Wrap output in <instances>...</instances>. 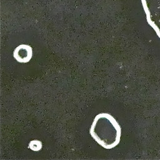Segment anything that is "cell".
<instances>
[{"instance_id":"obj_3","label":"cell","mask_w":160,"mask_h":160,"mask_svg":"<svg viewBox=\"0 0 160 160\" xmlns=\"http://www.w3.org/2000/svg\"><path fill=\"white\" fill-rule=\"evenodd\" d=\"M29 148L32 151H39L42 148V143L41 141L38 140H33L29 143Z\"/></svg>"},{"instance_id":"obj_2","label":"cell","mask_w":160,"mask_h":160,"mask_svg":"<svg viewBox=\"0 0 160 160\" xmlns=\"http://www.w3.org/2000/svg\"><path fill=\"white\" fill-rule=\"evenodd\" d=\"M13 56L19 62H28L32 56V48L27 44H21L14 49Z\"/></svg>"},{"instance_id":"obj_1","label":"cell","mask_w":160,"mask_h":160,"mask_svg":"<svg viewBox=\"0 0 160 160\" xmlns=\"http://www.w3.org/2000/svg\"><path fill=\"white\" fill-rule=\"evenodd\" d=\"M93 139L102 147L110 149L116 146L121 139V129L116 120L109 114H98L90 128Z\"/></svg>"}]
</instances>
